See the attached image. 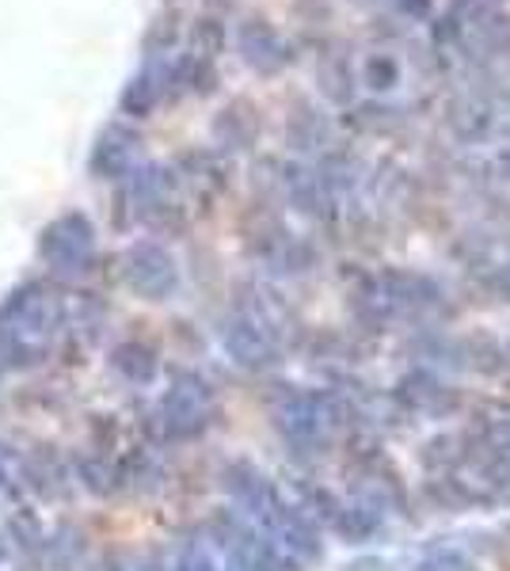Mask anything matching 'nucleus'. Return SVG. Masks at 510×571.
Instances as JSON below:
<instances>
[{
  "label": "nucleus",
  "mask_w": 510,
  "mask_h": 571,
  "mask_svg": "<svg viewBox=\"0 0 510 571\" xmlns=\"http://www.w3.org/2000/svg\"><path fill=\"white\" fill-rule=\"evenodd\" d=\"M237 46L244 54V62L256 73H279L282 65H290V46L282 42V34L271 28L267 20H248L237 31Z\"/></svg>",
  "instance_id": "nucleus-1"
},
{
  "label": "nucleus",
  "mask_w": 510,
  "mask_h": 571,
  "mask_svg": "<svg viewBox=\"0 0 510 571\" xmlns=\"http://www.w3.org/2000/svg\"><path fill=\"white\" fill-rule=\"evenodd\" d=\"M449 126H454V134L461 137V142H483V137L491 134V126H496V115H491V107L477 95H465V100H454V107H449Z\"/></svg>",
  "instance_id": "nucleus-2"
},
{
  "label": "nucleus",
  "mask_w": 510,
  "mask_h": 571,
  "mask_svg": "<svg viewBox=\"0 0 510 571\" xmlns=\"http://www.w3.org/2000/svg\"><path fill=\"white\" fill-rule=\"evenodd\" d=\"M362 84L370 92H393L400 84V62H396L388 50H377L362 62Z\"/></svg>",
  "instance_id": "nucleus-3"
},
{
  "label": "nucleus",
  "mask_w": 510,
  "mask_h": 571,
  "mask_svg": "<svg viewBox=\"0 0 510 571\" xmlns=\"http://www.w3.org/2000/svg\"><path fill=\"white\" fill-rule=\"evenodd\" d=\"M320 92L327 95L332 103H351L354 95V73L351 65L343 62V58H327V62H320Z\"/></svg>",
  "instance_id": "nucleus-4"
},
{
  "label": "nucleus",
  "mask_w": 510,
  "mask_h": 571,
  "mask_svg": "<svg viewBox=\"0 0 510 571\" xmlns=\"http://www.w3.org/2000/svg\"><path fill=\"white\" fill-rule=\"evenodd\" d=\"M415 571H477V568H472V560L465 557V552L435 549V552H427L419 564H415Z\"/></svg>",
  "instance_id": "nucleus-5"
},
{
  "label": "nucleus",
  "mask_w": 510,
  "mask_h": 571,
  "mask_svg": "<svg viewBox=\"0 0 510 571\" xmlns=\"http://www.w3.org/2000/svg\"><path fill=\"white\" fill-rule=\"evenodd\" d=\"M393 4L404 20H415V23H423V20L435 15V0H393Z\"/></svg>",
  "instance_id": "nucleus-6"
}]
</instances>
